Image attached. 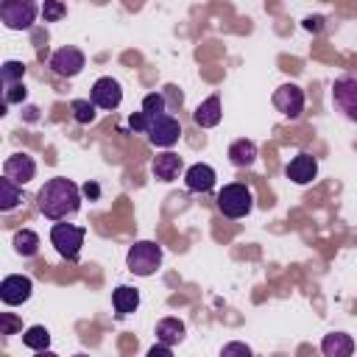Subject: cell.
<instances>
[{"instance_id":"1","label":"cell","mask_w":357,"mask_h":357,"mask_svg":"<svg viewBox=\"0 0 357 357\" xmlns=\"http://www.w3.org/2000/svg\"><path fill=\"white\" fill-rule=\"evenodd\" d=\"M36 206L45 218L50 220H64L67 215H75L78 206H81V190L64 178V176H56V178H47L42 184V190L36 192Z\"/></svg>"},{"instance_id":"2","label":"cell","mask_w":357,"mask_h":357,"mask_svg":"<svg viewBox=\"0 0 357 357\" xmlns=\"http://www.w3.org/2000/svg\"><path fill=\"white\" fill-rule=\"evenodd\" d=\"M159 265H162V248L153 240H139L126 254V268L134 276H151V273H156Z\"/></svg>"},{"instance_id":"3","label":"cell","mask_w":357,"mask_h":357,"mask_svg":"<svg viewBox=\"0 0 357 357\" xmlns=\"http://www.w3.org/2000/svg\"><path fill=\"white\" fill-rule=\"evenodd\" d=\"M218 209L226 215V218H245L251 209H254V195L245 184L234 181V184H226L220 192H218Z\"/></svg>"},{"instance_id":"4","label":"cell","mask_w":357,"mask_h":357,"mask_svg":"<svg viewBox=\"0 0 357 357\" xmlns=\"http://www.w3.org/2000/svg\"><path fill=\"white\" fill-rule=\"evenodd\" d=\"M84 234H86L84 226H75V223H53L50 243H53V248L64 259H78V251L84 245Z\"/></svg>"},{"instance_id":"5","label":"cell","mask_w":357,"mask_h":357,"mask_svg":"<svg viewBox=\"0 0 357 357\" xmlns=\"http://www.w3.org/2000/svg\"><path fill=\"white\" fill-rule=\"evenodd\" d=\"M39 8L33 0H3L0 3V20L11 31H28L36 20Z\"/></svg>"},{"instance_id":"6","label":"cell","mask_w":357,"mask_h":357,"mask_svg":"<svg viewBox=\"0 0 357 357\" xmlns=\"http://www.w3.org/2000/svg\"><path fill=\"white\" fill-rule=\"evenodd\" d=\"M145 134H148V142H151V145H156V148H170V145H176L178 137H181V123H178L173 114L162 112V114L151 117Z\"/></svg>"},{"instance_id":"7","label":"cell","mask_w":357,"mask_h":357,"mask_svg":"<svg viewBox=\"0 0 357 357\" xmlns=\"http://www.w3.org/2000/svg\"><path fill=\"white\" fill-rule=\"evenodd\" d=\"M332 103L349 120L357 123V75H340L332 84Z\"/></svg>"},{"instance_id":"8","label":"cell","mask_w":357,"mask_h":357,"mask_svg":"<svg viewBox=\"0 0 357 357\" xmlns=\"http://www.w3.org/2000/svg\"><path fill=\"white\" fill-rule=\"evenodd\" d=\"M273 106L282 117L287 120H298L301 112H304V89L296 86V84H282L276 92H273Z\"/></svg>"},{"instance_id":"9","label":"cell","mask_w":357,"mask_h":357,"mask_svg":"<svg viewBox=\"0 0 357 357\" xmlns=\"http://www.w3.org/2000/svg\"><path fill=\"white\" fill-rule=\"evenodd\" d=\"M84 64H86L84 53H81L78 47H73V45L59 47V50L50 56V70H53L56 75H61V78H73V75H78V73L84 70Z\"/></svg>"},{"instance_id":"10","label":"cell","mask_w":357,"mask_h":357,"mask_svg":"<svg viewBox=\"0 0 357 357\" xmlns=\"http://www.w3.org/2000/svg\"><path fill=\"white\" fill-rule=\"evenodd\" d=\"M31 293H33V282H31L28 276H22V273H11V276H6V279L0 282V298H3V304H8V307L25 304V301L31 298Z\"/></svg>"},{"instance_id":"11","label":"cell","mask_w":357,"mask_h":357,"mask_svg":"<svg viewBox=\"0 0 357 357\" xmlns=\"http://www.w3.org/2000/svg\"><path fill=\"white\" fill-rule=\"evenodd\" d=\"M89 100L98 106V109H117L120 100H123V89L114 78L103 75L92 84V92H89Z\"/></svg>"},{"instance_id":"12","label":"cell","mask_w":357,"mask_h":357,"mask_svg":"<svg viewBox=\"0 0 357 357\" xmlns=\"http://www.w3.org/2000/svg\"><path fill=\"white\" fill-rule=\"evenodd\" d=\"M3 176H8V178H14L17 184H28L33 176H36V162H33V156H28V153H11L6 162H3Z\"/></svg>"},{"instance_id":"13","label":"cell","mask_w":357,"mask_h":357,"mask_svg":"<svg viewBox=\"0 0 357 357\" xmlns=\"http://www.w3.org/2000/svg\"><path fill=\"white\" fill-rule=\"evenodd\" d=\"M284 173H287V178L293 184H310L315 178V173H318V162H315L312 153H298V156L290 159V165L284 167Z\"/></svg>"},{"instance_id":"14","label":"cell","mask_w":357,"mask_h":357,"mask_svg":"<svg viewBox=\"0 0 357 357\" xmlns=\"http://www.w3.org/2000/svg\"><path fill=\"white\" fill-rule=\"evenodd\" d=\"M215 178H218L215 170L209 165H204V162L187 167V173H184V184H187L190 192H209L215 187Z\"/></svg>"},{"instance_id":"15","label":"cell","mask_w":357,"mask_h":357,"mask_svg":"<svg viewBox=\"0 0 357 357\" xmlns=\"http://www.w3.org/2000/svg\"><path fill=\"white\" fill-rule=\"evenodd\" d=\"M181 167H184V165H181V156L173 153V151L156 153L153 162H151V170H153V176H156L159 181H173V178H178Z\"/></svg>"},{"instance_id":"16","label":"cell","mask_w":357,"mask_h":357,"mask_svg":"<svg viewBox=\"0 0 357 357\" xmlns=\"http://www.w3.org/2000/svg\"><path fill=\"white\" fill-rule=\"evenodd\" d=\"M220 117H223V112H220V98H218V95H209V98L201 100V103L195 106V112H192V120H195V126H201V128L218 126Z\"/></svg>"},{"instance_id":"17","label":"cell","mask_w":357,"mask_h":357,"mask_svg":"<svg viewBox=\"0 0 357 357\" xmlns=\"http://www.w3.org/2000/svg\"><path fill=\"white\" fill-rule=\"evenodd\" d=\"M321 351H324L326 357H349V354L354 351V340H351V335H346V332H332V335H324Z\"/></svg>"},{"instance_id":"18","label":"cell","mask_w":357,"mask_h":357,"mask_svg":"<svg viewBox=\"0 0 357 357\" xmlns=\"http://www.w3.org/2000/svg\"><path fill=\"white\" fill-rule=\"evenodd\" d=\"M112 304H114V312L117 315H131L139 307V290L137 287H128V284H120L112 293Z\"/></svg>"},{"instance_id":"19","label":"cell","mask_w":357,"mask_h":357,"mask_svg":"<svg viewBox=\"0 0 357 357\" xmlns=\"http://www.w3.org/2000/svg\"><path fill=\"white\" fill-rule=\"evenodd\" d=\"M184 321H178V318H173V315H167V318H162L159 324H156V340H162V343H167V346H176V343H181L184 340Z\"/></svg>"},{"instance_id":"20","label":"cell","mask_w":357,"mask_h":357,"mask_svg":"<svg viewBox=\"0 0 357 357\" xmlns=\"http://www.w3.org/2000/svg\"><path fill=\"white\" fill-rule=\"evenodd\" d=\"M257 159V145L251 139H234L229 145V162L234 167H251Z\"/></svg>"},{"instance_id":"21","label":"cell","mask_w":357,"mask_h":357,"mask_svg":"<svg viewBox=\"0 0 357 357\" xmlns=\"http://www.w3.org/2000/svg\"><path fill=\"white\" fill-rule=\"evenodd\" d=\"M20 201H22L20 184H17L14 178L3 176V178H0V209H3V212H11V209L20 206Z\"/></svg>"},{"instance_id":"22","label":"cell","mask_w":357,"mask_h":357,"mask_svg":"<svg viewBox=\"0 0 357 357\" xmlns=\"http://www.w3.org/2000/svg\"><path fill=\"white\" fill-rule=\"evenodd\" d=\"M14 251L22 254V257H33L39 251V234L31 231V229H20L14 234Z\"/></svg>"},{"instance_id":"23","label":"cell","mask_w":357,"mask_h":357,"mask_svg":"<svg viewBox=\"0 0 357 357\" xmlns=\"http://www.w3.org/2000/svg\"><path fill=\"white\" fill-rule=\"evenodd\" d=\"M22 343H25L28 349H33V351H45V349L50 346V332H47L45 326H31V329H25Z\"/></svg>"},{"instance_id":"24","label":"cell","mask_w":357,"mask_h":357,"mask_svg":"<svg viewBox=\"0 0 357 357\" xmlns=\"http://www.w3.org/2000/svg\"><path fill=\"white\" fill-rule=\"evenodd\" d=\"M142 112H145L148 117H156V114L167 112V98H165V92H151V95H145V98H142Z\"/></svg>"},{"instance_id":"25","label":"cell","mask_w":357,"mask_h":357,"mask_svg":"<svg viewBox=\"0 0 357 357\" xmlns=\"http://www.w3.org/2000/svg\"><path fill=\"white\" fill-rule=\"evenodd\" d=\"M70 109H73V117H75L78 123H84V126L95 120V103H92V100H73Z\"/></svg>"},{"instance_id":"26","label":"cell","mask_w":357,"mask_h":357,"mask_svg":"<svg viewBox=\"0 0 357 357\" xmlns=\"http://www.w3.org/2000/svg\"><path fill=\"white\" fill-rule=\"evenodd\" d=\"M25 75V64L22 61H6L3 64V84L11 86V84H20Z\"/></svg>"},{"instance_id":"27","label":"cell","mask_w":357,"mask_h":357,"mask_svg":"<svg viewBox=\"0 0 357 357\" xmlns=\"http://www.w3.org/2000/svg\"><path fill=\"white\" fill-rule=\"evenodd\" d=\"M64 14H67V6H64L61 0H45V6H42L45 22H56V20H61Z\"/></svg>"},{"instance_id":"28","label":"cell","mask_w":357,"mask_h":357,"mask_svg":"<svg viewBox=\"0 0 357 357\" xmlns=\"http://www.w3.org/2000/svg\"><path fill=\"white\" fill-rule=\"evenodd\" d=\"M25 84L20 81V84H11V86H6V103H20V100H25Z\"/></svg>"},{"instance_id":"29","label":"cell","mask_w":357,"mask_h":357,"mask_svg":"<svg viewBox=\"0 0 357 357\" xmlns=\"http://www.w3.org/2000/svg\"><path fill=\"white\" fill-rule=\"evenodd\" d=\"M20 326H22V324H20L11 312H3V315H0V335H14Z\"/></svg>"},{"instance_id":"30","label":"cell","mask_w":357,"mask_h":357,"mask_svg":"<svg viewBox=\"0 0 357 357\" xmlns=\"http://www.w3.org/2000/svg\"><path fill=\"white\" fill-rule=\"evenodd\" d=\"M148 123H151V117L145 114V112H134L131 117H128V126H131V131H148Z\"/></svg>"},{"instance_id":"31","label":"cell","mask_w":357,"mask_h":357,"mask_svg":"<svg viewBox=\"0 0 357 357\" xmlns=\"http://www.w3.org/2000/svg\"><path fill=\"white\" fill-rule=\"evenodd\" d=\"M173 354V346H167V343H153L151 349H148V357H170Z\"/></svg>"},{"instance_id":"32","label":"cell","mask_w":357,"mask_h":357,"mask_svg":"<svg viewBox=\"0 0 357 357\" xmlns=\"http://www.w3.org/2000/svg\"><path fill=\"white\" fill-rule=\"evenodd\" d=\"M220 354H223V357H226V354H251V349L243 346V343H229V346H223Z\"/></svg>"},{"instance_id":"33","label":"cell","mask_w":357,"mask_h":357,"mask_svg":"<svg viewBox=\"0 0 357 357\" xmlns=\"http://www.w3.org/2000/svg\"><path fill=\"white\" fill-rule=\"evenodd\" d=\"M321 22H324L321 17H307V20H304V28H307V31H321Z\"/></svg>"},{"instance_id":"34","label":"cell","mask_w":357,"mask_h":357,"mask_svg":"<svg viewBox=\"0 0 357 357\" xmlns=\"http://www.w3.org/2000/svg\"><path fill=\"white\" fill-rule=\"evenodd\" d=\"M165 89H167L165 95H170V100H173L176 106H181V92H176V86H165Z\"/></svg>"},{"instance_id":"35","label":"cell","mask_w":357,"mask_h":357,"mask_svg":"<svg viewBox=\"0 0 357 357\" xmlns=\"http://www.w3.org/2000/svg\"><path fill=\"white\" fill-rule=\"evenodd\" d=\"M98 192H100V190H98V184H89V181L84 184V195H89V198H98Z\"/></svg>"}]
</instances>
